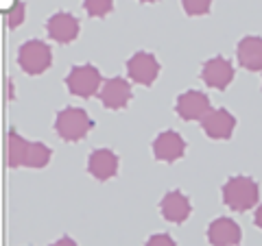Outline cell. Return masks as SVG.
Segmentation results:
<instances>
[{
	"instance_id": "1",
	"label": "cell",
	"mask_w": 262,
	"mask_h": 246,
	"mask_svg": "<svg viewBox=\"0 0 262 246\" xmlns=\"http://www.w3.org/2000/svg\"><path fill=\"white\" fill-rule=\"evenodd\" d=\"M260 187L251 177H232L223 185V203L234 211H247L258 203Z\"/></svg>"
},
{
	"instance_id": "2",
	"label": "cell",
	"mask_w": 262,
	"mask_h": 246,
	"mask_svg": "<svg viewBox=\"0 0 262 246\" xmlns=\"http://www.w3.org/2000/svg\"><path fill=\"white\" fill-rule=\"evenodd\" d=\"M94 127V122L90 120V116L79 109V107H68L61 109L55 118V131L57 135L66 142H79L81 137L88 135V131Z\"/></svg>"
},
{
	"instance_id": "3",
	"label": "cell",
	"mask_w": 262,
	"mask_h": 246,
	"mask_svg": "<svg viewBox=\"0 0 262 246\" xmlns=\"http://www.w3.org/2000/svg\"><path fill=\"white\" fill-rule=\"evenodd\" d=\"M51 61H53V53L42 39H29L18 51V63L27 75H42L44 70H48Z\"/></svg>"
},
{
	"instance_id": "4",
	"label": "cell",
	"mask_w": 262,
	"mask_h": 246,
	"mask_svg": "<svg viewBox=\"0 0 262 246\" xmlns=\"http://www.w3.org/2000/svg\"><path fill=\"white\" fill-rule=\"evenodd\" d=\"M101 72L94 65H75L70 70V75L66 77V87L70 94L79 98H90L101 92Z\"/></svg>"
},
{
	"instance_id": "5",
	"label": "cell",
	"mask_w": 262,
	"mask_h": 246,
	"mask_svg": "<svg viewBox=\"0 0 262 246\" xmlns=\"http://www.w3.org/2000/svg\"><path fill=\"white\" fill-rule=\"evenodd\" d=\"M127 72H129L131 81L149 87L160 75V63L151 53H136L127 61Z\"/></svg>"
},
{
	"instance_id": "6",
	"label": "cell",
	"mask_w": 262,
	"mask_h": 246,
	"mask_svg": "<svg viewBox=\"0 0 262 246\" xmlns=\"http://www.w3.org/2000/svg\"><path fill=\"white\" fill-rule=\"evenodd\" d=\"M206 135L212 139H229L234 133L236 120L227 109H210L201 120Z\"/></svg>"
},
{
	"instance_id": "7",
	"label": "cell",
	"mask_w": 262,
	"mask_h": 246,
	"mask_svg": "<svg viewBox=\"0 0 262 246\" xmlns=\"http://www.w3.org/2000/svg\"><path fill=\"white\" fill-rule=\"evenodd\" d=\"M201 79L208 87H216V89H225L234 79V68L225 57H214L208 59L201 68Z\"/></svg>"
},
{
	"instance_id": "8",
	"label": "cell",
	"mask_w": 262,
	"mask_h": 246,
	"mask_svg": "<svg viewBox=\"0 0 262 246\" xmlns=\"http://www.w3.org/2000/svg\"><path fill=\"white\" fill-rule=\"evenodd\" d=\"M175 109L182 120H203V116H206L212 107H210V98L206 94L190 89V92H184L177 98Z\"/></svg>"
},
{
	"instance_id": "9",
	"label": "cell",
	"mask_w": 262,
	"mask_h": 246,
	"mask_svg": "<svg viewBox=\"0 0 262 246\" xmlns=\"http://www.w3.org/2000/svg\"><path fill=\"white\" fill-rule=\"evenodd\" d=\"M98 98H101V103L107 109H122V107H127V103L131 101V87L125 79L114 77L101 85Z\"/></svg>"
},
{
	"instance_id": "10",
	"label": "cell",
	"mask_w": 262,
	"mask_h": 246,
	"mask_svg": "<svg viewBox=\"0 0 262 246\" xmlns=\"http://www.w3.org/2000/svg\"><path fill=\"white\" fill-rule=\"evenodd\" d=\"M46 31H48V35H51L55 42L70 44V42H75L77 35H79V22H77L75 15L59 11V13H55V15L48 18Z\"/></svg>"
},
{
	"instance_id": "11",
	"label": "cell",
	"mask_w": 262,
	"mask_h": 246,
	"mask_svg": "<svg viewBox=\"0 0 262 246\" xmlns=\"http://www.w3.org/2000/svg\"><path fill=\"white\" fill-rule=\"evenodd\" d=\"M184 151H186V142L175 131H164L153 142V155L160 161H168V163L177 161L184 155Z\"/></svg>"
},
{
	"instance_id": "12",
	"label": "cell",
	"mask_w": 262,
	"mask_h": 246,
	"mask_svg": "<svg viewBox=\"0 0 262 246\" xmlns=\"http://www.w3.org/2000/svg\"><path fill=\"white\" fill-rule=\"evenodd\" d=\"M88 170L90 175L96 177L98 181H107L116 175L118 170V157L116 153L110 151V149H96L90 155V161H88Z\"/></svg>"
},
{
	"instance_id": "13",
	"label": "cell",
	"mask_w": 262,
	"mask_h": 246,
	"mask_svg": "<svg viewBox=\"0 0 262 246\" xmlns=\"http://www.w3.org/2000/svg\"><path fill=\"white\" fill-rule=\"evenodd\" d=\"M160 209H162V216L166 218L168 223L182 225L188 220V216H190V201H188L179 190H173L162 199Z\"/></svg>"
},
{
	"instance_id": "14",
	"label": "cell",
	"mask_w": 262,
	"mask_h": 246,
	"mask_svg": "<svg viewBox=\"0 0 262 246\" xmlns=\"http://www.w3.org/2000/svg\"><path fill=\"white\" fill-rule=\"evenodd\" d=\"M208 240L214 246H236L241 242V227L229 218H216L208 227Z\"/></svg>"
},
{
	"instance_id": "15",
	"label": "cell",
	"mask_w": 262,
	"mask_h": 246,
	"mask_svg": "<svg viewBox=\"0 0 262 246\" xmlns=\"http://www.w3.org/2000/svg\"><path fill=\"white\" fill-rule=\"evenodd\" d=\"M236 55H238V63L245 70H262V37H243L238 42V48H236Z\"/></svg>"
},
{
	"instance_id": "16",
	"label": "cell",
	"mask_w": 262,
	"mask_h": 246,
	"mask_svg": "<svg viewBox=\"0 0 262 246\" xmlns=\"http://www.w3.org/2000/svg\"><path fill=\"white\" fill-rule=\"evenodd\" d=\"M53 157V151L44 146L42 142H27L24 149V157H22V166L27 168H44Z\"/></svg>"
},
{
	"instance_id": "17",
	"label": "cell",
	"mask_w": 262,
	"mask_h": 246,
	"mask_svg": "<svg viewBox=\"0 0 262 246\" xmlns=\"http://www.w3.org/2000/svg\"><path fill=\"white\" fill-rule=\"evenodd\" d=\"M83 7L92 18H103L114 9V0H83Z\"/></svg>"
},
{
	"instance_id": "18",
	"label": "cell",
	"mask_w": 262,
	"mask_h": 246,
	"mask_svg": "<svg viewBox=\"0 0 262 246\" xmlns=\"http://www.w3.org/2000/svg\"><path fill=\"white\" fill-rule=\"evenodd\" d=\"M212 0H182V7L188 15H203L210 11Z\"/></svg>"
},
{
	"instance_id": "19",
	"label": "cell",
	"mask_w": 262,
	"mask_h": 246,
	"mask_svg": "<svg viewBox=\"0 0 262 246\" xmlns=\"http://www.w3.org/2000/svg\"><path fill=\"white\" fill-rule=\"evenodd\" d=\"M5 15H7V27H9V29L20 27V24L24 22V5L18 3L9 13H5Z\"/></svg>"
},
{
	"instance_id": "20",
	"label": "cell",
	"mask_w": 262,
	"mask_h": 246,
	"mask_svg": "<svg viewBox=\"0 0 262 246\" xmlns=\"http://www.w3.org/2000/svg\"><path fill=\"white\" fill-rule=\"evenodd\" d=\"M146 246H177V244L168 233H155L146 240Z\"/></svg>"
},
{
	"instance_id": "21",
	"label": "cell",
	"mask_w": 262,
	"mask_h": 246,
	"mask_svg": "<svg viewBox=\"0 0 262 246\" xmlns=\"http://www.w3.org/2000/svg\"><path fill=\"white\" fill-rule=\"evenodd\" d=\"M51 246H77V242L72 240V237H68V235H63V237H59L55 244H51Z\"/></svg>"
},
{
	"instance_id": "22",
	"label": "cell",
	"mask_w": 262,
	"mask_h": 246,
	"mask_svg": "<svg viewBox=\"0 0 262 246\" xmlns=\"http://www.w3.org/2000/svg\"><path fill=\"white\" fill-rule=\"evenodd\" d=\"M18 3H20V0H3V11H5V13H9Z\"/></svg>"
},
{
	"instance_id": "23",
	"label": "cell",
	"mask_w": 262,
	"mask_h": 246,
	"mask_svg": "<svg viewBox=\"0 0 262 246\" xmlns=\"http://www.w3.org/2000/svg\"><path fill=\"white\" fill-rule=\"evenodd\" d=\"M253 220H256V227H258V229H262V205L256 209V218H253Z\"/></svg>"
},
{
	"instance_id": "24",
	"label": "cell",
	"mask_w": 262,
	"mask_h": 246,
	"mask_svg": "<svg viewBox=\"0 0 262 246\" xmlns=\"http://www.w3.org/2000/svg\"><path fill=\"white\" fill-rule=\"evenodd\" d=\"M142 3H155V0H142Z\"/></svg>"
}]
</instances>
